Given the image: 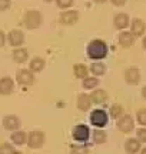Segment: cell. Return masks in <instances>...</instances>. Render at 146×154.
Masks as SVG:
<instances>
[{
	"mask_svg": "<svg viewBox=\"0 0 146 154\" xmlns=\"http://www.w3.org/2000/svg\"><path fill=\"white\" fill-rule=\"evenodd\" d=\"M130 32L135 37H142L146 33V23L142 19H133L130 23Z\"/></svg>",
	"mask_w": 146,
	"mask_h": 154,
	"instance_id": "7c38bea8",
	"label": "cell"
},
{
	"mask_svg": "<svg viewBox=\"0 0 146 154\" xmlns=\"http://www.w3.org/2000/svg\"><path fill=\"white\" fill-rule=\"evenodd\" d=\"M72 137L78 141V143H87L90 137V130L86 124H78L73 127L72 130Z\"/></svg>",
	"mask_w": 146,
	"mask_h": 154,
	"instance_id": "8992f818",
	"label": "cell"
},
{
	"mask_svg": "<svg viewBox=\"0 0 146 154\" xmlns=\"http://www.w3.org/2000/svg\"><path fill=\"white\" fill-rule=\"evenodd\" d=\"M13 154H22V153H20V151H17V150H14V151H13Z\"/></svg>",
	"mask_w": 146,
	"mask_h": 154,
	"instance_id": "ab89813d",
	"label": "cell"
},
{
	"mask_svg": "<svg viewBox=\"0 0 146 154\" xmlns=\"http://www.w3.org/2000/svg\"><path fill=\"white\" fill-rule=\"evenodd\" d=\"M90 124L92 126L97 127V128H103V127L107 126V123H109V117H107V113L105 110H102V109H96L90 113Z\"/></svg>",
	"mask_w": 146,
	"mask_h": 154,
	"instance_id": "277c9868",
	"label": "cell"
},
{
	"mask_svg": "<svg viewBox=\"0 0 146 154\" xmlns=\"http://www.w3.org/2000/svg\"><path fill=\"white\" fill-rule=\"evenodd\" d=\"M56 2V6L62 10H66V9H70L75 3V0H55Z\"/></svg>",
	"mask_w": 146,
	"mask_h": 154,
	"instance_id": "f1b7e54d",
	"label": "cell"
},
{
	"mask_svg": "<svg viewBox=\"0 0 146 154\" xmlns=\"http://www.w3.org/2000/svg\"><path fill=\"white\" fill-rule=\"evenodd\" d=\"M141 70L138 67H129V69L125 70L123 79L129 86H138L141 83Z\"/></svg>",
	"mask_w": 146,
	"mask_h": 154,
	"instance_id": "52a82bcc",
	"label": "cell"
},
{
	"mask_svg": "<svg viewBox=\"0 0 146 154\" xmlns=\"http://www.w3.org/2000/svg\"><path fill=\"white\" fill-rule=\"evenodd\" d=\"M113 26L116 30H125L129 27V16L126 13H118L113 17Z\"/></svg>",
	"mask_w": 146,
	"mask_h": 154,
	"instance_id": "ac0fdd59",
	"label": "cell"
},
{
	"mask_svg": "<svg viewBox=\"0 0 146 154\" xmlns=\"http://www.w3.org/2000/svg\"><path fill=\"white\" fill-rule=\"evenodd\" d=\"M135 36L132 34V32H126V30H122L118 36V43L123 47V49H129L135 44Z\"/></svg>",
	"mask_w": 146,
	"mask_h": 154,
	"instance_id": "4fadbf2b",
	"label": "cell"
},
{
	"mask_svg": "<svg viewBox=\"0 0 146 154\" xmlns=\"http://www.w3.org/2000/svg\"><path fill=\"white\" fill-rule=\"evenodd\" d=\"M6 40H7V36H6V34L0 30V47H3V46H5Z\"/></svg>",
	"mask_w": 146,
	"mask_h": 154,
	"instance_id": "d6a6232c",
	"label": "cell"
},
{
	"mask_svg": "<svg viewBox=\"0 0 146 154\" xmlns=\"http://www.w3.org/2000/svg\"><path fill=\"white\" fill-rule=\"evenodd\" d=\"M11 57L16 63H24L29 59V51L26 49H14L11 53Z\"/></svg>",
	"mask_w": 146,
	"mask_h": 154,
	"instance_id": "603a6c76",
	"label": "cell"
},
{
	"mask_svg": "<svg viewBox=\"0 0 146 154\" xmlns=\"http://www.w3.org/2000/svg\"><path fill=\"white\" fill-rule=\"evenodd\" d=\"M45 3H52V2H55V0H43Z\"/></svg>",
	"mask_w": 146,
	"mask_h": 154,
	"instance_id": "f35d334b",
	"label": "cell"
},
{
	"mask_svg": "<svg viewBox=\"0 0 146 154\" xmlns=\"http://www.w3.org/2000/svg\"><path fill=\"white\" fill-rule=\"evenodd\" d=\"M97 84H99V79L96 76H92V77L87 76L86 79H83V83H82L84 90H93V88L97 87Z\"/></svg>",
	"mask_w": 146,
	"mask_h": 154,
	"instance_id": "4316f807",
	"label": "cell"
},
{
	"mask_svg": "<svg viewBox=\"0 0 146 154\" xmlns=\"http://www.w3.org/2000/svg\"><path fill=\"white\" fill-rule=\"evenodd\" d=\"M43 23V14L39 10H27L23 14V24L29 29V30H34L39 29Z\"/></svg>",
	"mask_w": 146,
	"mask_h": 154,
	"instance_id": "7a4b0ae2",
	"label": "cell"
},
{
	"mask_svg": "<svg viewBox=\"0 0 146 154\" xmlns=\"http://www.w3.org/2000/svg\"><path fill=\"white\" fill-rule=\"evenodd\" d=\"M14 90V80L6 76L0 79V96H9Z\"/></svg>",
	"mask_w": 146,
	"mask_h": 154,
	"instance_id": "5bb4252c",
	"label": "cell"
},
{
	"mask_svg": "<svg viewBox=\"0 0 146 154\" xmlns=\"http://www.w3.org/2000/svg\"><path fill=\"white\" fill-rule=\"evenodd\" d=\"M136 138L141 143H146V128L141 126V128H136Z\"/></svg>",
	"mask_w": 146,
	"mask_h": 154,
	"instance_id": "4dcf8cb0",
	"label": "cell"
},
{
	"mask_svg": "<svg viewBox=\"0 0 146 154\" xmlns=\"http://www.w3.org/2000/svg\"><path fill=\"white\" fill-rule=\"evenodd\" d=\"M125 114V107L122 104H118V103H115V104L110 106V109H109V116L115 119V120H118L119 117H122Z\"/></svg>",
	"mask_w": 146,
	"mask_h": 154,
	"instance_id": "484cf974",
	"label": "cell"
},
{
	"mask_svg": "<svg viewBox=\"0 0 146 154\" xmlns=\"http://www.w3.org/2000/svg\"><path fill=\"white\" fill-rule=\"evenodd\" d=\"M115 6H118V7H122V6L126 5V0H110Z\"/></svg>",
	"mask_w": 146,
	"mask_h": 154,
	"instance_id": "836d02e7",
	"label": "cell"
},
{
	"mask_svg": "<svg viewBox=\"0 0 146 154\" xmlns=\"http://www.w3.org/2000/svg\"><path fill=\"white\" fill-rule=\"evenodd\" d=\"M14 147L10 143H2L0 144V154H13Z\"/></svg>",
	"mask_w": 146,
	"mask_h": 154,
	"instance_id": "f546056e",
	"label": "cell"
},
{
	"mask_svg": "<svg viewBox=\"0 0 146 154\" xmlns=\"http://www.w3.org/2000/svg\"><path fill=\"white\" fill-rule=\"evenodd\" d=\"M89 72L92 73V76L100 77L106 73V66H105L102 61H95V63H92V66L89 67Z\"/></svg>",
	"mask_w": 146,
	"mask_h": 154,
	"instance_id": "7402d4cb",
	"label": "cell"
},
{
	"mask_svg": "<svg viewBox=\"0 0 146 154\" xmlns=\"http://www.w3.org/2000/svg\"><path fill=\"white\" fill-rule=\"evenodd\" d=\"M16 80L19 84H22V86H32L36 80V77H34V73L30 70V69H22V70H19L16 76Z\"/></svg>",
	"mask_w": 146,
	"mask_h": 154,
	"instance_id": "9c48e42d",
	"label": "cell"
},
{
	"mask_svg": "<svg viewBox=\"0 0 146 154\" xmlns=\"http://www.w3.org/2000/svg\"><path fill=\"white\" fill-rule=\"evenodd\" d=\"M116 127L120 133L123 134H130L135 130V120L130 114H123L116 120Z\"/></svg>",
	"mask_w": 146,
	"mask_h": 154,
	"instance_id": "5b68a950",
	"label": "cell"
},
{
	"mask_svg": "<svg viewBox=\"0 0 146 154\" xmlns=\"http://www.w3.org/2000/svg\"><path fill=\"white\" fill-rule=\"evenodd\" d=\"M90 99H92L93 104H103L109 99V93L103 88H93V91L90 94Z\"/></svg>",
	"mask_w": 146,
	"mask_h": 154,
	"instance_id": "9a60e30c",
	"label": "cell"
},
{
	"mask_svg": "<svg viewBox=\"0 0 146 154\" xmlns=\"http://www.w3.org/2000/svg\"><path fill=\"white\" fill-rule=\"evenodd\" d=\"M3 127L5 130H9V131H14V130H19L22 127V121L19 119V116L16 114H7L3 117Z\"/></svg>",
	"mask_w": 146,
	"mask_h": 154,
	"instance_id": "30bf717a",
	"label": "cell"
},
{
	"mask_svg": "<svg viewBox=\"0 0 146 154\" xmlns=\"http://www.w3.org/2000/svg\"><path fill=\"white\" fill-rule=\"evenodd\" d=\"M7 42L10 46L13 47H20L23 43H24V34H23L22 30H19V29H13L9 32L7 34Z\"/></svg>",
	"mask_w": 146,
	"mask_h": 154,
	"instance_id": "8fae6325",
	"label": "cell"
},
{
	"mask_svg": "<svg viewBox=\"0 0 146 154\" xmlns=\"http://www.w3.org/2000/svg\"><path fill=\"white\" fill-rule=\"evenodd\" d=\"M73 73H75V77L76 79H86V77L89 76V67L83 64V63H78V64H75L73 66Z\"/></svg>",
	"mask_w": 146,
	"mask_h": 154,
	"instance_id": "44dd1931",
	"label": "cell"
},
{
	"mask_svg": "<svg viewBox=\"0 0 146 154\" xmlns=\"http://www.w3.org/2000/svg\"><path fill=\"white\" fill-rule=\"evenodd\" d=\"M76 106L80 111H89L92 109V99H90V94H86V93H82L78 96V100H76Z\"/></svg>",
	"mask_w": 146,
	"mask_h": 154,
	"instance_id": "2e32d148",
	"label": "cell"
},
{
	"mask_svg": "<svg viewBox=\"0 0 146 154\" xmlns=\"http://www.w3.org/2000/svg\"><path fill=\"white\" fill-rule=\"evenodd\" d=\"M142 97H143V99L146 100V86L143 88H142Z\"/></svg>",
	"mask_w": 146,
	"mask_h": 154,
	"instance_id": "e575fe53",
	"label": "cell"
},
{
	"mask_svg": "<svg viewBox=\"0 0 146 154\" xmlns=\"http://www.w3.org/2000/svg\"><path fill=\"white\" fill-rule=\"evenodd\" d=\"M139 154H146V147H143V149H141V151H139Z\"/></svg>",
	"mask_w": 146,
	"mask_h": 154,
	"instance_id": "8d00e7d4",
	"label": "cell"
},
{
	"mask_svg": "<svg viewBox=\"0 0 146 154\" xmlns=\"http://www.w3.org/2000/svg\"><path fill=\"white\" fill-rule=\"evenodd\" d=\"M87 56L92 60H102L107 56V44L100 40V38H96V40H92L89 44H87Z\"/></svg>",
	"mask_w": 146,
	"mask_h": 154,
	"instance_id": "6da1fadb",
	"label": "cell"
},
{
	"mask_svg": "<svg viewBox=\"0 0 146 154\" xmlns=\"http://www.w3.org/2000/svg\"><path fill=\"white\" fill-rule=\"evenodd\" d=\"M90 136H92L93 144H96V146H102V144H105L107 141V133L103 128H97L96 127L95 130L90 133Z\"/></svg>",
	"mask_w": 146,
	"mask_h": 154,
	"instance_id": "d6986e66",
	"label": "cell"
},
{
	"mask_svg": "<svg viewBox=\"0 0 146 154\" xmlns=\"http://www.w3.org/2000/svg\"><path fill=\"white\" fill-rule=\"evenodd\" d=\"M70 154H90V146L87 143H79L70 146Z\"/></svg>",
	"mask_w": 146,
	"mask_h": 154,
	"instance_id": "cb8c5ba5",
	"label": "cell"
},
{
	"mask_svg": "<svg viewBox=\"0 0 146 154\" xmlns=\"http://www.w3.org/2000/svg\"><path fill=\"white\" fill-rule=\"evenodd\" d=\"M92 2H95V3H105L106 0H92Z\"/></svg>",
	"mask_w": 146,
	"mask_h": 154,
	"instance_id": "74e56055",
	"label": "cell"
},
{
	"mask_svg": "<svg viewBox=\"0 0 146 154\" xmlns=\"http://www.w3.org/2000/svg\"><path fill=\"white\" fill-rule=\"evenodd\" d=\"M136 121H138L141 126L146 127V107L139 109V110L136 111Z\"/></svg>",
	"mask_w": 146,
	"mask_h": 154,
	"instance_id": "83f0119b",
	"label": "cell"
},
{
	"mask_svg": "<svg viewBox=\"0 0 146 154\" xmlns=\"http://www.w3.org/2000/svg\"><path fill=\"white\" fill-rule=\"evenodd\" d=\"M123 149L126 151V154H138L142 149V143L138 138H128L123 144Z\"/></svg>",
	"mask_w": 146,
	"mask_h": 154,
	"instance_id": "e0dca14e",
	"label": "cell"
},
{
	"mask_svg": "<svg viewBox=\"0 0 146 154\" xmlns=\"http://www.w3.org/2000/svg\"><path fill=\"white\" fill-rule=\"evenodd\" d=\"M142 44H143V49L146 50V36L143 37V42H142Z\"/></svg>",
	"mask_w": 146,
	"mask_h": 154,
	"instance_id": "d590c367",
	"label": "cell"
},
{
	"mask_svg": "<svg viewBox=\"0 0 146 154\" xmlns=\"http://www.w3.org/2000/svg\"><path fill=\"white\" fill-rule=\"evenodd\" d=\"M45 64L46 63L42 57H33V59L30 60V66H29V69H30L33 73H40V72H43Z\"/></svg>",
	"mask_w": 146,
	"mask_h": 154,
	"instance_id": "d4e9b609",
	"label": "cell"
},
{
	"mask_svg": "<svg viewBox=\"0 0 146 154\" xmlns=\"http://www.w3.org/2000/svg\"><path fill=\"white\" fill-rule=\"evenodd\" d=\"M11 2L10 0H0V11H5L10 7Z\"/></svg>",
	"mask_w": 146,
	"mask_h": 154,
	"instance_id": "1f68e13d",
	"label": "cell"
},
{
	"mask_svg": "<svg viewBox=\"0 0 146 154\" xmlns=\"http://www.w3.org/2000/svg\"><path fill=\"white\" fill-rule=\"evenodd\" d=\"M46 141V134L40 130H32V131L27 134V147L29 149H40L43 147V144Z\"/></svg>",
	"mask_w": 146,
	"mask_h": 154,
	"instance_id": "3957f363",
	"label": "cell"
},
{
	"mask_svg": "<svg viewBox=\"0 0 146 154\" xmlns=\"http://www.w3.org/2000/svg\"><path fill=\"white\" fill-rule=\"evenodd\" d=\"M78 20H79L78 10H69V9H66V10L59 16V22H60V24H63V26H73V24L78 23Z\"/></svg>",
	"mask_w": 146,
	"mask_h": 154,
	"instance_id": "ba28073f",
	"label": "cell"
},
{
	"mask_svg": "<svg viewBox=\"0 0 146 154\" xmlns=\"http://www.w3.org/2000/svg\"><path fill=\"white\" fill-rule=\"evenodd\" d=\"M10 140H11V143L16 144V146H24V144L27 143V133L20 130V128L14 130L10 134Z\"/></svg>",
	"mask_w": 146,
	"mask_h": 154,
	"instance_id": "ffe728a7",
	"label": "cell"
}]
</instances>
